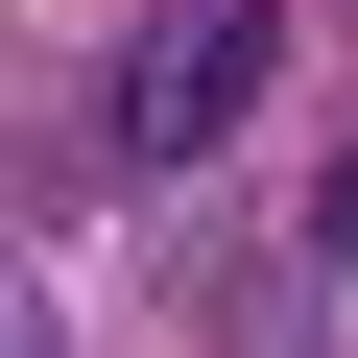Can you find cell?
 I'll return each mask as SVG.
<instances>
[{"label":"cell","mask_w":358,"mask_h":358,"mask_svg":"<svg viewBox=\"0 0 358 358\" xmlns=\"http://www.w3.org/2000/svg\"><path fill=\"white\" fill-rule=\"evenodd\" d=\"M263 72H287L263 0H167V24L120 48V96H96V120H120V192H192V167L263 120Z\"/></svg>","instance_id":"1"},{"label":"cell","mask_w":358,"mask_h":358,"mask_svg":"<svg viewBox=\"0 0 358 358\" xmlns=\"http://www.w3.org/2000/svg\"><path fill=\"white\" fill-rule=\"evenodd\" d=\"M334 263H358V167H334Z\"/></svg>","instance_id":"2"}]
</instances>
